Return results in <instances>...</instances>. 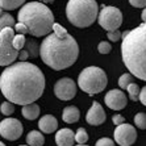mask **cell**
<instances>
[{"label": "cell", "instance_id": "cell-25", "mask_svg": "<svg viewBox=\"0 0 146 146\" xmlns=\"http://www.w3.org/2000/svg\"><path fill=\"white\" fill-rule=\"evenodd\" d=\"M75 141L78 143H80V145H83V143H86L88 141V134H87L84 128H79L78 132L75 133Z\"/></svg>", "mask_w": 146, "mask_h": 146}, {"label": "cell", "instance_id": "cell-30", "mask_svg": "<svg viewBox=\"0 0 146 146\" xmlns=\"http://www.w3.org/2000/svg\"><path fill=\"white\" fill-rule=\"evenodd\" d=\"M15 32H17L19 34H27V33H29L27 25H24L23 23H17V24L15 25Z\"/></svg>", "mask_w": 146, "mask_h": 146}, {"label": "cell", "instance_id": "cell-37", "mask_svg": "<svg viewBox=\"0 0 146 146\" xmlns=\"http://www.w3.org/2000/svg\"><path fill=\"white\" fill-rule=\"evenodd\" d=\"M41 1H42V3H53L54 0H41Z\"/></svg>", "mask_w": 146, "mask_h": 146}, {"label": "cell", "instance_id": "cell-3", "mask_svg": "<svg viewBox=\"0 0 146 146\" xmlns=\"http://www.w3.org/2000/svg\"><path fill=\"white\" fill-rule=\"evenodd\" d=\"M121 55L130 74L146 82V21L122 33Z\"/></svg>", "mask_w": 146, "mask_h": 146}, {"label": "cell", "instance_id": "cell-36", "mask_svg": "<svg viewBox=\"0 0 146 146\" xmlns=\"http://www.w3.org/2000/svg\"><path fill=\"white\" fill-rule=\"evenodd\" d=\"M141 19H142V21H146V8L142 11V15H141Z\"/></svg>", "mask_w": 146, "mask_h": 146}, {"label": "cell", "instance_id": "cell-40", "mask_svg": "<svg viewBox=\"0 0 146 146\" xmlns=\"http://www.w3.org/2000/svg\"><path fill=\"white\" fill-rule=\"evenodd\" d=\"M20 146H29V145H20Z\"/></svg>", "mask_w": 146, "mask_h": 146}, {"label": "cell", "instance_id": "cell-21", "mask_svg": "<svg viewBox=\"0 0 146 146\" xmlns=\"http://www.w3.org/2000/svg\"><path fill=\"white\" fill-rule=\"evenodd\" d=\"M25 46H27V51H28V54H29V57H32V58L38 57V54H40V46H38L37 41H34V40L27 41Z\"/></svg>", "mask_w": 146, "mask_h": 146}, {"label": "cell", "instance_id": "cell-34", "mask_svg": "<svg viewBox=\"0 0 146 146\" xmlns=\"http://www.w3.org/2000/svg\"><path fill=\"white\" fill-rule=\"evenodd\" d=\"M139 102L146 107V86L141 90V92H139Z\"/></svg>", "mask_w": 146, "mask_h": 146}, {"label": "cell", "instance_id": "cell-31", "mask_svg": "<svg viewBox=\"0 0 146 146\" xmlns=\"http://www.w3.org/2000/svg\"><path fill=\"white\" fill-rule=\"evenodd\" d=\"M95 146H115V142L111 138H100Z\"/></svg>", "mask_w": 146, "mask_h": 146}, {"label": "cell", "instance_id": "cell-39", "mask_svg": "<svg viewBox=\"0 0 146 146\" xmlns=\"http://www.w3.org/2000/svg\"><path fill=\"white\" fill-rule=\"evenodd\" d=\"M0 146H5V145H4V143L1 142V141H0Z\"/></svg>", "mask_w": 146, "mask_h": 146}, {"label": "cell", "instance_id": "cell-4", "mask_svg": "<svg viewBox=\"0 0 146 146\" xmlns=\"http://www.w3.org/2000/svg\"><path fill=\"white\" fill-rule=\"evenodd\" d=\"M19 23L27 25L29 34L33 37L48 36L54 27V15L44 3L31 1L24 4L19 11Z\"/></svg>", "mask_w": 146, "mask_h": 146}, {"label": "cell", "instance_id": "cell-17", "mask_svg": "<svg viewBox=\"0 0 146 146\" xmlns=\"http://www.w3.org/2000/svg\"><path fill=\"white\" fill-rule=\"evenodd\" d=\"M21 113L27 120H36L40 116V107L36 103H31V104H27L23 107Z\"/></svg>", "mask_w": 146, "mask_h": 146}, {"label": "cell", "instance_id": "cell-9", "mask_svg": "<svg viewBox=\"0 0 146 146\" xmlns=\"http://www.w3.org/2000/svg\"><path fill=\"white\" fill-rule=\"evenodd\" d=\"M23 134V124L17 119L7 117L0 122V136L8 141H16Z\"/></svg>", "mask_w": 146, "mask_h": 146}, {"label": "cell", "instance_id": "cell-26", "mask_svg": "<svg viewBox=\"0 0 146 146\" xmlns=\"http://www.w3.org/2000/svg\"><path fill=\"white\" fill-rule=\"evenodd\" d=\"M25 42H27V38H25L24 34H16L13 37V46L19 51L25 46Z\"/></svg>", "mask_w": 146, "mask_h": 146}, {"label": "cell", "instance_id": "cell-29", "mask_svg": "<svg viewBox=\"0 0 146 146\" xmlns=\"http://www.w3.org/2000/svg\"><path fill=\"white\" fill-rule=\"evenodd\" d=\"M107 37H108L109 41H112V42H116V41H119L120 38L122 37V33L119 31H111L107 33Z\"/></svg>", "mask_w": 146, "mask_h": 146}, {"label": "cell", "instance_id": "cell-35", "mask_svg": "<svg viewBox=\"0 0 146 146\" xmlns=\"http://www.w3.org/2000/svg\"><path fill=\"white\" fill-rule=\"evenodd\" d=\"M28 58H29V54H28L27 50H20V53H19V59H20L21 62L27 61Z\"/></svg>", "mask_w": 146, "mask_h": 146}, {"label": "cell", "instance_id": "cell-20", "mask_svg": "<svg viewBox=\"0 0 146 146\" xmlns=\"http://www.w3.org/2000/svg\"><path fill=\"white\" fill-rule=\"evenodd\" d=\"M16 23L15 19L7 12H3L0 15V31H3L4 28H15Z\"/></svg>", "mask_w": 146, "mask_h": 146}, {"label": "cell", "instance_id": "cell-6", "mask_svg": "<svg viewBox=\"0 0 146 146\" xmlns=\"http://www.w3.org/2000/svg\"><path fill=\"white\" fill-rule=\"evenodd\" d=\"M108 84V78L103 68L98 66L86 67L78 76V86L80 90L88 95H96L104 91Z\"/></svg>", "mask_w": 146, "mask_h": 146}, {"label": "cell", "instance_id": "cell-19", "mask_svg": "<svg viewBox=\"0 0 146 146\" xmlns=\"http://www.w3.org/2000/svg\"><path fill=\"white\" fill-rule=\"evenodd\" d=\"M25 3V0H0V8L4 11H12Z\"/></svg>", "mask_w": 146, "mask_h": 146}, {"label": "cell", "instance_id": "cell-8", "mask_svg": "<svg viewBox=\"0 0 146 146\" xmlns=\"http://www.w3.org/2000/svg\"><path fill=\"white\" fill-rule=\"evenodd\" d=\"M98 21L100 27L106 31H117L122 24V13L119 8L116 7H103L98 15Z\"/></svg>", "mask_w": 146, "mask_h": 146}, {"label": "cell", "instance_id": "cell-28", "mask_svg": "<svg viewBox=\"0 0 146 146\" xmlns=\"http://www.w3.org/2000/svg\"><path fill=\"white\" fill-rule=\"evenodd\" d=\"M98 50L100 54H108V53H111V50H112V45L109 44V42H107V41H102V42L98 45Z\"/></svg>", "mask_w": 146, "mask_h": 146}, {"label": "cell", "instance_id": "cell-22", "mask_svg": "<svg viewBox=\"0 0 146 146\" xmlns=\"http://www.w3.org/2000/svg\"><path fill=\"white\" fill-rule=\"evenodd\" d=\"M126 92H128L130 100H133V102L139 100V92H141V90H139L138 84H136V83H130V84L128 86V88H126Z\"/></svg>", "mask_w": 146, "mask_h": 146}, {"label": "cell", "instance_id": "cell-33", "mask_svg": "<svg viewBox=\"0 0 146 146\" xmlns=\"http://www.w3.org/2000/svg\"><path fill=\"white\" fill-rule=\"evenodd\" d=\"M112 121L115 125H120V124H124V122H125V119H124V116H121V115H115L112 117Z\"/></svg>", "mask_w": 146, "mask_h": 146}, {"label": "cell", "instance_id": "cell-12", "mask_svg": "<svg viewBox=\"0 0 146 146\" xmlns=\"http://www.w3.org/2000/svg\"><path fill=\"white\" fill-rule=\"evenodd\" d=\"M104 102L111 109L121 111L128 104V99H126V95L121 90H111L104 98Z\"/></svg>", "mask_w": 146, "mask_h": 146}, {"label": "cell", "instance_id": "cell-14", "mask_svg": "<svg viewBox=\"0 0 146 146\" xmlns=\"http://www.w3.org/2000/svg\"><path fill=\"white\" fill-rule=\"evenodd\" d=\"M75 133L71 129H61L55 134V143L57 146H74Z\"/></svg>", "mask_w": 146, "mask_h": 146}, {"label": "cell", "instance_id": "cell-15", "mask_svg": "<svg viewBox=\"0 0 146 146\" xmlns=\"http://www.w3.org/2000/svg\"><path fill=\"white\" fill-rule=\"evenodd\" d=\"M38 128L41 129L42 133H53L58 129V121L54 116L51 115H45L42 116L38 121Z\"/></svg>", "mask_w": 146, "mask_h": 146}, {"label": "cell", "instance_id": "cell-27", "mask_svg": "<svg viewBox=\"0 0 146 146\" xmlns=\"http://www.w3.org/2000/svg\"><path fill=\"white\" fill-rule=\"evenodd\" d=\"M134 122H136V126H138L139 129H146V113L138 112L134 116Z\"/></svg>", "mask_w": 146, "mask_h": 146}, {"label": "cell", "instance_id": "cell-18", "mask_svg": "<svg viewBox=\"0 0 146 146\" xmlns=\"http://www.w3.org/2000/svg\"><path fill=\"white\" fill-rule=\"evenodd\" d=\"M27 143L29 146H42L45 143V137L38 130H32L27 136Z\"/></svg>", "mask_w": 146, "mask_h": 146}, {"label": "cell", "instance_id": "cell-11", "mask_svg": "<svg viewBox=\"0 0 146 146\" xmlns=\"http://www.w3.org/2000/svg\"><path fill=\"white\" fill-rule=\"evenodd\" d=\"M115 141L120 146H130L136 142L137 139V132L136 128L130 124H120L116 126L115 133H113Z\"/></svg>", "mask_w": 146, "mask_h": 146}, {"label": "cell", "instance_id": "cell-10", "mask_svg": "<svg viewBox=\"0 0 146 146\" xmlns=\"http://www.w3.org/2000/svg\"><path fill=\"white\" fill-rule=\"evenodd\" d=\"M54 95L59 100L67 102L76 95V84L71 78H61L54 84Z\"/></svg>", "mask_w": 146, "mask_h": 146}, {"label": "cell", "instance_id": "cell-24", "mask_svg": "<svg viewBox=\"0 0 146 146\" xmlns=\"http://www.w3.org/2000/svg\"><path fill=\"white\" fill-rule=\"evenodd\" d=\"M0 112L3 113L4 116H11L12 113L15 112V106H13V103H11L9 100H7V102L1 103V106H0Z\"/></svg>", "mask_w": 146, "mask_h": 146}, {"label": "cell", "instance_id": "cell-2", "mask_svg": "<svg viewBox=\"0 0 146 146\" xmlns=\"http://www.w3.org/2000/svg\"><path fill=\"white\" fill-rule=\"evenodd\" d=\"M40 55L44 63L53 70H65L72 66L78 59L79 46L72 36L65 28L54 24L53 32L49 33L41 42Z\"/></svg>", "mask_w": 146, "mask_h": 146}, {"label": "cell", "instance_id": "cell-16", "mask_svg": "<svg viewBox=\"0 0 146 146\" xmlns=\"http://www.w3.org/2000/svg\"><path fill=\"white\" fill-rule=\"evenodd\" d=\"M80 117V112H79V109L74 106H68L63 109V113H62V119L63 121L67 122V124H74L76 122Z\"/></svg>", "mask_w": 146, "mask_h": 146}, {"label": "cell", "instance_id": "cell-38", "mask_svg": "<svg viewBox=\"0 0 146 146\" xmlns=\"http://www.w3.org/2000/svg\"><path fill=\"white\" fill-rule=\"evenodd\" d=\"M76 146H88V145H84V143H83V145H80V143H79V145H76Z\"/></svg>", "mask_w": 146, "mask_h": 146}, {"label": "cell", "instance_id": "cell-23", "mask_svg": "<svg viewBox=\"0 0 146 146\" xmlns=\"http://www.w3.org/2000/svg\"><path fill=\"white\" fill-rule=\"evenodd\" d=\"M133 83V75L130 72H126V74H122L119 79V86L121 90H126L128 86Z\"/></svg>", "mask_w": 146, "mask_h": 146}, {"label": "cell", "instance_id": "cell-5", "mask_svg": "<svg viewBox=\"0 0 146 146\" xmlns=\"http://www.w3.org/2000/svg\"><path fill=\"white\" fill-rule=\"evenodd\" d=\"M99 15V5L95 0H68L66 5L67 20L76 28L91 27Z\"/></svg>", "mask_w": 146, "mask_h": 146}, {"label": "cell", "instance_id": "cell-7", "mask_svg": "<svg viewBox=\"0 0 146 146\" xmlns=\"http://www.w3.org/2000/svg\"><path fill=\"white\" fill-rule=\"evenodd\" d=\"M15 36L13 28H4L0 31V66H9L19 58L20 51L13 46Z\"/></svg>", "mask_w": 146, "mask_h": 146}, {"label": "cell", "instance_id": "cell-1", "mask_svg": "<svg viewBox=\"0 0 146 146\" xmlns=\"http://www.w3.org/2000/svg\"><path fill=\"white\" fill-rule=\"evenodd\" d=\"M45 76L41 68L24 61L9 65L0 75V91L13 104L27 106L41 98Z\"/></svg>", "mask_w": 146, "mask_h": 146}, {"label": "cell", "instance_id": "cell-13", "mask_svg": "<svg viewBox=\"0 0 146 146\" xmlns=\"http://www.w3.org/2000/svg\"><path fill=\"white\" fill-rule=\"evenodd\" d=\"M106 119H107L106 112H104L103 107L100 106V103L94 102L91 108L87 112V116H86L87 122L90 125H102L103 122L106 121Z\"/></svg>", "mask_w": 146, "mask_h": 146}, {"label": "cell", "instance_id": "cell-32", "mask_svg": "<svg viewBox=\"0 0 146 146\" xmlns=\"http://www.w3.org/2000/svg\"><path fill=\"white\" fill-rule=\"evenodd\" d=\"M129 3L136 8H146V0H129Z\"/></svg>", "mask_w": 146, "mask_h": 146}]
</instances>
